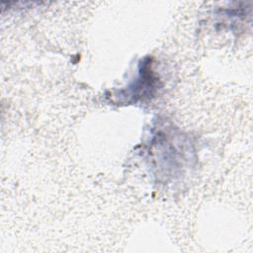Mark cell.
<instances>
[{
	"label": "cell",
	"instance_id": "cell-1",
	"mask_svg": "<svg viewBox=\"0 0 253 253\" xmlns=\"http://www.w3.org/2000/svg\"><path fill=\"white\" fill-rule=\"evenodd\" d=\"M158 86L159 79L152 70L151 59L145 58L141 60L139 64L137 78H135L126 89L120 90L119 93L116 94V97H122V100L126 103H136L145 99H151L159 88Z\"/></svg>",
	"mask_w": 253,
	"mask_h": 253
}]
</instances>
